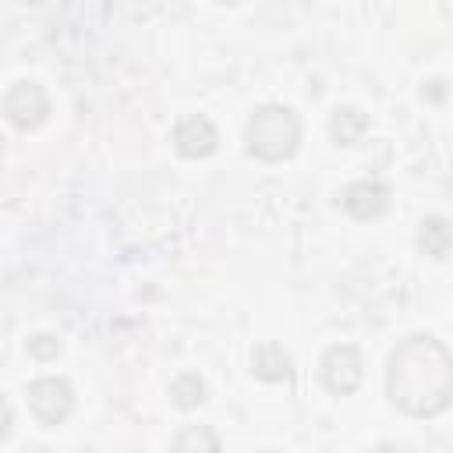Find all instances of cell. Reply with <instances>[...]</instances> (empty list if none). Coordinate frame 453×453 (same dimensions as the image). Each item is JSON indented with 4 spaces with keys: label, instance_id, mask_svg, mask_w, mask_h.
<instances>
[{
    "label": "cell",
    "instance_id": "obj_14",
    "mask_svg": "<svg viewBox=\"0 0 453 453\" xmlns=\"http://www.w3.org/2000/svg\"><path fill=\"white\" fill-rule=\"evenodd\" d=\"M265 453H273V449H265Z\"/></svg>",
    "mask_w": 453,
    "mask_h": 453
},
{
    "label": "cell",
    "instance_id": "obj_13",
    "mask_svg": "<svg viewBox=\"0 0 453 453\" xmlns=\"http://www.w3.org/2000/svg\"><path fill=\"white\" fill-rule=\"evenodd\" d=\"M28 350H32L35 357H57L60 343H57L53 336H35V340H28Z\"/></svg>",
    "mask_w": 453,
    "mask_h": 453
},
{
    "label": "cell",
    "instance_id": "obj_8",
    "mask_svg": "<svg viewBox=\"0 0 453 453\" xmlns=\"http://www.w3.org/2000/svg\"><path fill=\"white\" fill-rule=\"evenodd\" d=\"M251 372L258 375V379H265V382H280V379H287L290 375V357H287V350L280 347V343H258L255 347V354H251Z\"/></svg>",
    "mask_w": 453,
    "mask_h": 453
},
{
    "label": "cell",
    "instance_id": "obj_4",
    "mask_svg": "<svg viewBox=\"0 0 453 453\" xmlns=\"http://www.w3.org/2000/svg\"><path fill=\"white\" fill-rule=\"evenodd\" d=\"M74 407V393L64 379H35L28 386V411L42 425H60Z\"/></svg>",
    "mask_w": 453,
    "mask_h": 453
},
{
    "label": "cell",
    "instance_id": "obj_10",
    "mask_svg": "<svg viewBox=\"0 0 453 453\" xmlns=\"http://www.w3.org/2000/svg\"><path fill=\"white\" fill-rule=\"evenodd\" d=\"M329 131H333V138H336L340 145H354V142L368 131V117H365L361 110H354V106H343V110L333 113Z\"/></svg>",
    "mask_w": 453,
    "mask_h": 453
},
{
    "label": "cell",
    "instance_id": "obj_3",
    "mask_svg": "<svg viewBox=\"0 0 453 453\" xmlns=\"http://www.w3.org/2000/svg\"><path fill=\"white\" fill-rule=\"evenodd\" d=\"M361 350L354 343H340V347H329L326 357H322V382L329 393H354L361 386Z\"/></svg>",
    "mask_w": 453,
    "mask_h": 453
},
{
    "label": "cell",
    "instance_id": "obj_2",
    "mask_svg": "<svg viewBox=\"0 0 453 453\" xmlns=\"http://www.w3.org/2000/svg\"><path fill=\"white\" fill-rule=\"evenodd\" d=\"M297 142H301V120L290 106L269 103L255 110V117L248 120V152L265 163H280L294 156Z\"/></svg>",
    "mask_w": 453,
    "mask_h": 453
},
{
    "label": "cell",
    "instance_id": "obj_12",
    "mask_svg": "<svg viewBox=\"0 0 453 453\" xmlns=\"http://www.w3.org/2000/svg\"><path fill=\"white\" fill-rule=\"evenodd\" d=\"M170 396H173V403L184 407V411H188V407H198V403L205 400V382H202L195 372H184V375L173 379Z\"/></svg>",
    "mask_w": 453,
    "mask_h": 453
},
{
    "label": "cell",
    "instance_id": "obj_7",
    "mask_svg": "<svg viewBox=\"0 0 453 453\" xmlns=\"http://www.w3.org/2000/svg\"><path fill=\"white\" fill-rule=\"evenodd\" d=\"M386 205H389V188L379 180H354L343 191V209L354 219H375L379 212H386Z\"/></svg>",
    "mask_w": 453,
    "mask_h": 453
},
{
    "label": "cell",
    "instance_id": "obj_5",
    "mask_svg": "<svg viewBox=\"0 0 453 453\" xmlns=\"http://www.w3.org/2000/svg\"><path fill=\"white\" fill-rule=\"evenodd\" d=\"M4 110H7V117H11L14 127H25V131H28V127H39V124L46 120L50 99H46V92H42L35 81H18V85L7 92Z\"/></svg>",
    "mask_w": 453,
    "mask_h": 453
},
{
    "label": "cell",
    "instance_id": "obj_1",
    "mask_svg": "<svg viewBox=\"0 0 453 453\" xmlns=\"http://www.w3.org/2000/svg\"><path fill=\"white\" fill-rule=\"evenodd\" d=\"M386 389L389 400L414 418L446 411L453 403V354L428 333L407 336L389 354Z\"/></svg>",
    "mask_w": 453,
    "mask_h": 453
},
{
    "label": "cell",
    "instance_id": "obj_11",
    "mask_svg": "<svg viewBox=\"0 0 453 453\" xmlns=\"http://www.w3.org/2000/svg\"><path fill=\"white\" fill-rule=\"evenodd\" d=\"M173 453H219V439L209 425H188L173 439Z\"/></svg>",
    "mask_w": 453,
    "mask_h": 453
},
{
    "label": "cell",
    "instance_id": "obj_6",
    "mask_svg": "<svg viewBox=\"0 0 453 453\" xmlns=\"http://www.w3.org/2000/svg\"><path fill=\"white\" fill-rule=\"evenodd\" d=\"M173 142H177V149H180L184 156L202 159V156H212V152H216L219 134H216V127H212L209 117L191 113V117H184V120L173 127Z\"/></svg>",
    "mask_w": 453,
    "mask_h": 453
},
{
    "label": "cell",
    "instance_id": "obj_9",
    "mask_svg": "<svg viewBox=\"0 0 453 453\" xmlns=\"http://www.w3.org/2000/svg\"><path fill=\"white\" fill-rule=\"evenodd\" d=\"M421 248L432 255V258H446V251L453 248V223L442 219V216H432L421 223V234H418Z\"/></svg>",
    "mask_w": 453,
    "mask_h": 453
}]
</instances>
